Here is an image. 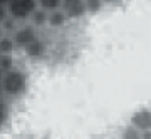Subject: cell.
I'll list each match as a JSON object with an SVG mask.
<instances>
[{
    "label": "cell",
    "instance_id": "cell-16",
    "mask_svg": "<svg viewBox=\"0 0 151 139\" xmlns=\"http://www.w3.org/2000/svg\"><path fill=\"white\" fill-rule=\"evenodd\" d=\"M4 7H7V2H5V4H2V2H0V20H2V17H4V14H2Z\"/></svg>",
    "mask_w": 151,
    "mask_h": 139
},
{
    "label": "cell",
    "instance_id": "cell-4",
    "mask_svg": "<svg viewBox=\"0 0 151 139\" xmlns=\"http://www.w3.org/2000/svg\"><path fill=\"white\" fill-rule=\"evenodd\" d=\"M131 126L136 128L139 133L151 131V109H148V107L138 109L131 118Z\"/></svg>",
    "mask_w": 151,
    "mask_h": 139
},
{
    "label": "cell",
    "instance_id": "cell-6",
    "mask_svg": "<svg viewBox=\"0 0 151 139\" xmlns=\"http://www.w3.org/2000/svg\"><path fill=\"white\" fill-rule=\"evenodd\" d=\"M24 50H25V54H27L29 57L39 59V57H42L44 54H45V44H44L40 39H37V40H34L30 45H27Z\"/></svg>",
    "mask_w": 151,
    "mask_h": 139
},
{
    "label": "cell",
    "instance_id": "cell-14",
    "mask_svg": "<svg viewBox=\"0 0 151 139\" xmlns=\"http://www.w3.org/2000/svg\"><path fill=\"white\" fill-rule=\"evenodd\" d=\"M7 116H9V109H7V104H5V101L0 97V128L5 124Z\"/></svg>",
    "mask_w": 151,
    "mask_h": 139
},
{
    "label": "cell",
    "instance_id": "cell-10",
    "mask_svg": "<svg viewBox=\"0 0 151 139\" xmlns=\"http://www.w3.org/2000/svg\"><path fill=\"white\" fill-rule=\"evenodd\" d=\"M15 47V44L10 37H2L0 39V55H12V50Z\"/></svg>",
    "mask_w": 151,
    "mask_h": 139
},
{
    "label": "cell",
    "instance_id": "cell-5",
    "mask_svg": "<svg viewBox=\"0 0 151 139\" xmlns=\"http://www.w3.org/2000/svg\"><path fill=\"white\" fill-rule=\"evenodd\" d=\"M62 9L67 19H81L86 14V4L82 0H64Z\"/></svg>",
    "mask_w": 151,
    "mask_h": 139
},
{
    "label": "cell",
    "instance_id": "cell-7",
    "mask_svg": "<svg viewBox=\"0 0 151 139\" xmlns=\"http://www.w3.org/2000/svg\"><path fill=\"white\" fill-rule=\"evenodd\" d=\"M67 22V17L62 10H55V12H50L47 17V24L50 27H62Z\"/></svg>",
    "mask_w": 151,
    "mask_h": 139
},
{
    "label": "cell",
    "instance_id": "cell-13",
    "mask_svg": "<svg viewBox=\"0 0 151 139\" xmlns=\"http://www.w3.org/2000/svg\"><path fill=\"white\" fill-rule=\"evenodd\" d=\"M123 139H141V133L133 126H128L123 133Z\"/></svg>",
    "mask_w": 151,
    "mask_h": 139
},
{
    "label": "cell",
    "instance_id": "cell-18",
    "mask_svg": "<svg viewBox=\"0 0 151 139\" xmlns=\"http://www.w3.org/2000/svg\"><path fill=\"white\" fill-rule=\"evenodd\" d=\"M0 74H2V72H0Z\"/></svg>",
    "mask_w": 151,
    "mask_h": 139
},
{
    "label": "cell",
    "instance_id": "cell-2",
    "mask_svg": "<svg viewBox=\"0 0 151 139\" xmlns=\"http://www.w3.org/2000/svg\"><path fill=\"white\" fill-rule=\"evenodd\" d=\"M7 12L14 20H25L30 19L35 9H37V2L35 0H10L7 2Z\"/></svg>",
    "mask_w": 151,
    "mask_h": 139
},
{
    "label": "cell",
    "instance_id": "cell-11",
    "mask_svg": "<svg viewBox=\"0 0 151 139\" xmlns=\"http://www.w3.org/2000/svg\"><path fill=\"white\" fill-rule=\"evenodd\" d=\"M14 69V60H12V55H0V72L5 74L9 70Z\"/></svg>",
    "mask_w": 151,
    "mask_h": 139
},
{
    "label": "cell",
    "instance_id": "cell-8",
    "mask_svg": "<svg viewBox=\"0 0 151 139\" xmlns=\"http://www.w3.org/2000/svg\"><path fill=\"white\" fill-rule=\"evenodd\" d=\"M47 17L49 14L45 10H42V9H35V12H34L32 15H30V20H32V27L35 29V27H42L47 24Z\"/></svg>",
    "mask_w": 151,
    "mask_h": 139
},
{
    "label": "cell",
    "instance_id": "cell-15",
    "mask_svg": "<svg viewBox=\"0 0 151 139\" xmlns=\"http://www.w3.org/2000/svg\"><path fill=\"white\" fill-rule=\"evenodd\" d=\"M141 139H151V131H145V133H141Z\"/></svg>",
    "mask_w": 151,
    "mask_h": 139
},
{
    "label": "cell",
    "instance_id": "cell-3",
    "mask_svg": "<svg viewBox=\"0 0 151 139\" xmlns=\"http://www.w3.org/2000/svg\"><path fill=\"white\" fill-rule=\"evenodd\" d=\"M14 44L19 45V47L25 49L27 45L34 42V40H37V32H35V29L32 25H25V27H20V29H17L15 34H14Z\"/></svg>",
    "mask_w": 151,
    "mask_h": 139
},
{
    "label": "cell",
    "instance_id": "cell-17",
    "mask_svg": "<svg viewBox=\"0 0 151 139\" xmlns=\"http://www.w3.org/2000/svg\"><path fill=\"white\" fill-rule=\"evenodd\" d=\"M4 37V30H2V27H0V39Z\"/></svg>",
    "mask_w": 151,
    "mask_h": 139
},
{
    "label": "cell",
    "instance_id": "cell-12",
    "mask_svg": "<svg viewBox=\"0 0 151 139\" xmlns=\"http://www.w3.org/2000/svg\"><path fill=\"white\" fill-rule=\"evenodd\" d=\"M84 4H86V12H91V14L99 12L104 5V2H101V0H87Z\"/></svg>",
    "mask_w": 151,
    "mask_h": 139
},
{
    "label": "cell",
    "instance_id": "cell-9",
    "mask_svg": "<svg viewBox=\"0 0 151 139\" xmlns=\"http://www.w3.org/2000/svg\"><path fill=\"white\" fill-rule=\"evenodd\" d=\"M37 5H39V9H42V10H45L47 14H50V12L60 10L62 2H60V0H40V2H37Z\"/></svg>",
    "mask_w": 151,
    "mask_h": 139
},
{
    "label": "cell",
    "instance_id": "cell-1",
    "mask_svg": "<svg viewBox=\"0 0 151 139\" xmlns=\"http://www.w3.org/2000/svg\"><path fill=\"white\" fill-rule=\"evenodd\" d=\"M27 91V75L20 69H14L2 74V92L10 97H19Z\"/></svg>",
    "mask_w": 151,
    "mask_h": 139
}]
</instances>
